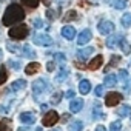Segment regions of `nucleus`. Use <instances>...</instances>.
<instances>
[{
    "label": "nucleus",
    "instance_id": "1",
    "mask_svg": "<svg viewBox=\"0 0 131 131\" xmlns=\"http://www.w3.org/2000/svg\"><path fill=\"white\" fill-rule=\"evenodd\" d=\"M25 19V11L20 5L17 3H13L6 8L5 11V16H3V25L5 26H9V25H14V23H19L20 20Z\"/></svg>",
    "mask_w": 131,
    "mask_h": 131
},
{
    "label": "nucleus",
    "instance_id": "2",
    "mask_svg": "<svg viewBox=\"0 0 131 131\" xmlns=\"http://www.w3.org/2000/svg\"><path fill=\"white\" fill-rule=\"evenodd\" d=\"M8 34H9L11 39H16V40L25 39V37L28 36V26H26V25H17V26L11 28Z\"/></svg>",
    "mask_w": 131,
    "mask_h": 131
},
{
    "label": "nucleus",
    "instance_id": "3",
    "mask_svg": "<svg viewBox=\"0 0 131 131\" xmlns=\"http://www.w3.org/2000/svg\"><path fill=\"white\" fill-rule=\"evenodd\" d=\"M114 23L111 22V20H102V22H99V25H97V29H99V32L102 34V36H108V34H111V32H114Z\"/></svg>",
    "mask_w": 131,
    "mask_h": 131
},
{
    "label": "nucleus",
    "instance_id": "4",
    "mask_svg": "<svg viewBox=\"0 0 131 131\" xmlns=\"http://www.w3.org/2000/svg\"><path fill=\"white\" fill-rule=\"evenodd\" d=\"M119 102H122V94L117 93V91H111L105 97V105L106 106H116Z\"/></svg>",
    "mask_w": 131,
    "mask_h": 131
},
{
    "label": "nucleus",
    "instance_id": "5",
    "mask_svg": "<svg viewBox=\"0 0 131 131\" xmlns=\"http://www.w3.org/2000/svg\"><path fill=\"white\" fill-rule=\"evenodd\" d=\"M57 120H59V114H57L56 111H48V113L43 116L42 123H43V126H54V125L57 123Z\"/></svg>",
    "mask_w": 131,
    "mask_h": 131
},
{
    "label": "nucleus",
    "instance_id": "6",
    "mask_svg": "<svg viewBox=\"0 0 131 131\" xmlns=\"http://www.w3.org/2000/svg\"><path fill=\"white\" fill-rule=\"evenodd\" d=\"M32 42L36 45H40V46H51L52 45V39L48 34H36Z\"/></svg>",
    "mask_w": 131,
    "mask_h": 131
},
{
    "label": "nucleus",
    "instance_id": "7",
    "mask_svg": "<svg viewBox=\"0 0 131 131\" xmlns=\"http://www.w3.org/2000/svg\"><path fill=\"white\" fill-rule=\"evenodd\" d=\"M48 88V83L45 79H37L34 83H32V94L37 97L40 93H45V90Z\"/></svg>",
    "mask_w": 131,
    "mask_h": 131
},
{
    "label": "nucleus",
    "instance_id": "8",
    "mask_svg": "<svg viewBox=\"0 0 131 131\" xmlns=\"http://www.w3.org/2000/svg\"><path fill=\"white\" fill-rule=\"evenodd\" d=\"M91 39H93V32H91V29H83V31L79 34V37H77V43L82 46V45H86Z\"/></svg>",
    "mask_w": 131,
    "mask_h": 131
},
{
    "label": "nucleus",
    "instance_id": "9",
    "mask_svg": "<svg viewBox=\"0 0 131 131\" xmlns=\"http://www.w3.org/2000/svg\"><path fill=\"white\" fill-rule=\"evenodd\" d=\"M123 37H122V34H113V36H110L108 39H106V46L110 48V49H113V48H116L119 43H120V40H122Z\"/></svg>",
    "mask_w": 131,
    "mask_h": 131
},
{
    "label": "nucleus",
    "instance_id": "10",
    "mask_svg": "<svg viewBox=\"0 0 131 131\" xmlns=\"http://www.w3.org/2000/svg\"><path fill=\"white\" fill-rule=\"evenodd\" d=\"M102 63H103V56H102V54H99V56H96V57L90 62L88 68H90L91 71H96V70H99V68L102 67Z\"/></svg>",
    "mask_w": 131,
    "mask_h": 131
},
{
    "label": "nucleus",
    "instance_id": "11",
    "mask_svg": "<svg viewBox=\"0 0 131 131\" xmlns=\"http://www.w3.org/2000/svg\"><path fill=\"white\" fill-rule=\"evenodd\" d=\"M62 36L67 39V40H73V39L76 37V29H74L73 26L67 25V26H63V28H62Z\"/></svg>",
    "mask_w": 131,
    "mask_h": 131
},
{
    "label": "nucleus",
    "instance_id": "12",
    "mask_svg": "<svg viewBox=\"0 0 131 131\" xmlns=\"http://www.w3.org/2000/svg\"><path fill=\"white\" fill-rule=\"evenodd\" d=\"M83 108V100L82 99H73L70 102V111L71 113H79Z\"/></svg>",
    "mask_w": 131,
    "mask_h": 131
},
{
    "label": "nucleus",
    "instance_id": "13",
    "mask_svg": "<svg viewBox=\"0 0 131 131\" xmlns=\"http://www.w3.org/2000/svg\"><path fill=\"white\" fill-rule=\"evenodd\" d=\"M19 119H20L22 123H26V125H32L36 122V116L32 113H22L19 116Z\"/></svg>",
    "mask_w": 131,
    "mask_h": 131
},
{
    "label": "nucleus",
    "instance_id": "14",
    "mask_svg": "<svg viewBox=\"0 0 131 131\" xmlns=\"http://www.w3.org/2000/svg\"><path fill=\"white\" fill-rule=\"evenodd\" d=\"M117 85V76L114 74H106L105 79H103V86H108V88H113Z\"/></svg>",
    "mask_w": 131,
    "mask_h": 131
},
{
    "label": "nucleus",
    "instance_id": "15",
    "mask_svg": "<svg viewBox=\"0 0 131 131\" xmlns=\"http://www.w3.org/2000/svg\"><path fill=\"white\" fill-rule=\"evenodd\" d=\"M39 70H40V63H37V62H31L29 65H26L25 73H26L28 76H31V74H36Z\"/></svg>",
    "mask_w": 131,
    "mask_h": 131
},
{
    "label": "nucleus",
    "instance_id": "16",
    "mask_svg": "<svg viewBox=\"0 0 131 131\" xmlns=\"http://www.w3.org/2000/svg\"><path fill=\"white\" fill-rule=\"evenodd\" d=\"M94 52V48H91V46H88V48H83V49H80L79 52H77V57L80 59V60H86L91 54Z\"/></svg>",
    "mask_w": 131,
    "mask_h": 131
},
{
    "label": "nucleus",
    "instance_id": "17",
    "mask_svg": "<svg viewBox=\"0 0 131 131\" xmlns=\"http://www.w3.org/2000/svg\"><path fill=\"white\" fill-rule=\"evenodd\" d=\"M108 5H113L116 9H125L126 8V0H106Z\"/></svg>",
    "mask_w": 131,
    "mask_h": 131
},
{
    "label": "nucleus",
    "instance_id": "18",
    "mask_svg": "<svg viewBox=\"0 0 131 131\" xmlns=\"http://www.w3.org/2000/svg\"><path fill=\"white\" fill-rule=\"evenodd\" d=\"M90 91H91L90 80H80V83H79V93L80 94H88Z\"/></svg>",
    "mask_w": 131,
    "mask_h": 131
},
{
    "label": "nucleus",
    "instance_id": "19",
    "mask_svg": "<svg viewBox=\"0 0 131 131\" xmlns=\"http://www.w3.org/2000/svg\"><path fill=\"white\" fill-rule=\"evenodd\" d=\"M68 74H70V70L67 68V67H60V71H59V74H57V82H63V80H67V77H68Z\"/></svg>",
    "mask_w": 131,
    "mask_h": 131
},
{
    "label": "nucleus",
    "instance_id": "20",
    "mask_svg": "<svg viewBox=\"0 0 131 131\" xmlns=\"http://www.w3.org/2000/svg\"><path fill=\"white\" fill-rule=\"evenodd\" d=\"M120 60H122V57H120V56H117V54L111 56V59H110V63H108V67L105 68V71H108V70H110V68H113V67H117V65L120 63Z\"/></svg>",
    "mask_w": 131,
    "mask_h": 131
},
{
    "label": "nucleus",
    "instance_id": "21",
    "mask_svg": "<svg viewBox=\"0 0 131 131\" xmlns=\"http://www.w3.org/2000/svg\"><path fill=\"white\" fill-rule=\"evenodd\" d=\"M25 86H26V80H23V79H19V80L13 82V85H11V90H13V91H20V90H23Z\"/></svg>",
    "mask_w": 131,
    "mask_h": 131
},
{
    "label": "nucleus",
    "instance_id": "22",
    "mask_svg": "<svg viewBox=\"0 0 131 131\" xmlns=\"http://www.w3.org/2000/svg\"><path fill=\"white\" fill-rule=\"evenodd\" d=\"M117 114H119L120 117H128V116H131V106H129V105H122V106L117 110Z\"/></svg>",
    "mask_w": 131,
    "mask_h": 131
},
{
    "label": "nucleus",
    "instance_id": "23",
    "mask_svg": "<svg viewBox=\"0 0 131 131\" xmlns=\"http://www.w3.org/2000/svg\"><path fill=\"white\" fill-rule=\"evenodd\" d=\"M82 129H83V122L82 120H74L68 126V131H82Z\"/></svg>",
    "mask_w": 131,
    "mask_h": 131
},
{
    "label": "nucleus",
    "instance_id": "24",
    "mask_svg": "<svg viewBox=\"0 0 131 131\" xmlns=\"http://www.w3.org/2000/svg\"><path fill=\"white\" fill-rule=\"evenodd\" d=\"M120 25H122L125 29L131 26V13H125V14L122 16V19H120Z\"/></svg>",
    "mask_w": 131,
    "mask_h": 131
},
{
    "label": "nucleus",
    "instance_id": "25",
    "mask_svg": "<svg viewBox=\"0 0 131 131\" xmlns=\"http://www.w3.org/2000/svg\"><path fill=\"white\" fill-rule=\"evenodd\" d=\"M119 45H120L122 52H125V54H129V52H131V45H129V42H128L126 39H122Z\"/></svg>",
    "mask_w": 131,
    "mask_h": 131
},
{
    "label": "nucleus",
    "instance_id": "26",
    "mask_svg": "<svg viewBox=\"0 0 131 131\" xmlns=\"http://www.w3.org/2000/svg\"><path fill=\"white\" fill-rule=\"evenodd\" d=\"M23 56L28 57V59H34L36 57V51L31 48V45H25L23 46Z\"/></svg>",
    "mask_w": 131,
    "mask_h": 131
},
{
    "label": "nucleus",
    "instance_id": "27",
    "mask_svg": "<svg viewBox=\"0 0 131 131\" xmlns=\"http://www.w3.org/2000/svg\"><path fill=\"white\" fill-rule=\"evenodd\" d=\"M77 19V13L74 11V9H70L67 14L63 16V22H73V20H76Z\"/></svg>",
    "mask_w": 131,
    "mask_h": 131
},
{
    "label": "nucleus",
    "instance_id": "28",
    "mask_svg": "<svg viewBox=\"0 0 131 131\" xmlns=\"http://www.w3.org/2000/svg\"><path fill=\"white\" fill-rule=\"evenodd\" d=\"M120 129H122V122L120 120H114L110 125V131H120Z\"/></svg>",
    "mask_w": 131,
    "mask_h": 131
},
{
    "label": "nucleus",
    "instance_id": "29",
    "mask_svg": "<svg viewBox=\"0 0 131 131\" xmlns=\"http://www.w3.org/2000/svg\"><path fill=\"white\" fill-rule=\"evenodd\" d=\"M39 2H40V0H22V3L26 5V6H29V8H37Z\"/></svg>",
    "mask_w": 131,
    "mask_h": 131
},
{
    "label": "nucleus",
    "instance_id": "30",
    "mask_svg": "<svg viewBox=\"0 0 131 131\" xmlns=\"http://www.w3.org/2000/svg\"><path fill=\"white\" fill-rule=\"evenodd\" d=\"M103 117H105V114L102 113L100 106H99V105H96V106H94V119H103Z\"/></svg>",
    "mask_w": 131,
    "mask_h": 131
},
{
    "label": "nucleus",
    "instance_id": "31",
    "mask_svg": "<svg viewBox=\"0 0 131 131\" xmlns=\"http://www.w3.org/2000/svg\"><path fill=\"white\" fill-rule=\"evenodd\" d=\"M60 99H62V93H56V94H52L51 96V103H54V105H57L59 102H60Z\"/></svg>",
    "mask_w": 131,
    "mask_h": 131
},
{
    "label": "nucleus",
    "instance_id": "32",
    "mask_svg": "<svg viewBox=\"0 0 131 131\" xmlns=\"http://www.w3.org/2000/svg\"><path fill=\"white\" fill-rule=\"evenodd\" d=\"M6 77H8V74H6V70H5V68H0V85L6 82Z\"/></svg>",
    "mask_w": 131,
    "mask_h": 131
},
{
    "label": "nucleus",
    "instance_id": "33",
    "mask_svg": "<svg viewBox=\"0 0 131 131\" xmlns=\"http://www.w3.org/2000/svg\"><path fill=\"white\" fill-rule=\"evenodd\" d=\"M8 65H9L13 70H20V62H19V60H9Z\"/></svg>",
    "mask_w": 131,
    "mask_h": 131
},
{
    "label": "nucleus",
    "instance_id": "34",
    "mask_svg": "<svg viewBox=\"0 0 131 131\" xmlns=\"http://www.w3.org/2000/svg\"><path fill=\"white\" fill-rule=\"evenodd\" d=\"M119 77H120L123 82H126V80H128V77H129V74H128V71H126V70H120V71H119Z\"/></svg>",
    "mask_w": 131,
    "mask_h": 131
},
{
    "label": "nucleus",
    "instance_id": "35",
    "mask_svg": "<svg viewBox=\"0 0 131 131\" xmlns=\"http://www.w3.org/2000/svg\"><path fill=\"white\" fill-rule=\"evenodd\" d=\"M56 60L57 62H60V63H65V60H67V57H65V54H62V52H56Z\"/></svg>",
    "mask_w": 131,
    "mask_h": 131
},
{
    "label": "nucleus",
    "instance_id": "36",
    "mask_svg": "<svg viewBox=\"0 0 131 131\" xmlns=\"http://www.w3.org/2000/svg\"><path fill=\"white\" fill-rule=\"evenodd\" d=\"M94 94H96L97 97H100V96L103 94V85H99V86H96V90H94Z\"/></svg>",
    "mask_w": 131,
    "mask_h": 131
},
{
    "label": "nucleus",
    "instance_id": "37",
    "mask_svg": "<svg viewBox=\"0 0 131 131\" xmlns=\"http://www.w3.org/2000/svg\"><path fill=\"white\" fill-rule=\"evenodd\" d=\"M46 17H48L49 20H54V19H56V11H54V9H48V11H46Z\"/></svg>",
    "mask_w": 131,
    "mask_h": 131
},
{
    "label": "nucleus",
    "instance_id": "38",
    "mask_svg": "<svg viewBox=\"0 0 131 131\" xmlns=\"http://www.w3.org/2000/svg\"><path fill=\"white\" fill-rule=\"evenodd\" d=\"M46 70H48V71H54V70H56V63H54V62H48V63H46Z\"/></svg>",
    "mask_w": 131,
    "mask_h": 131
},
{
    "label": "nucleus",
    "instance_id": "39",
    "mask_svg": "<svg viewBox=\"0 0 131 131\" xmlns=\"http://www.w3.org/2000/svg\"><path fill=\"white\" fill-rule=\"evenodd\" d=\"M32 25H34L36 28H42V26H43V22H42L40 19H36V20L32 22Z\"/></svg>",
    "mask_w": 131,
    "mask_h": 131
},
{
    "label": "nucleus",
    "instance_id": "40",
    "mask_svg": "<svg viewBox=\"0 0 131 131\" xmlns=\"http://www.w3.org/2000/svg\"><path fill=\"white\" fill-rule=\"evenodd\" d=\"M8 49H11V51H19L20 48H17V46H14V45H11V43H8Z\"/></svg>",
    "mask_w": 131,
    "mask_h": 131
},
{
    "label": "nucleus",
    "instance_id": "41",
    "mask_svg": "<svg viewBox=\"0 0 131 131\" xmlns=\"http://www.w3.org/2000/svg\"><path fill=\"white\" fill-rule=\"evenodd\" d=\"M65 96H67L68 99H73V97H74V91H71V90H70V91H68L67 94H65Z\"/></svg>",
    "mask_w": 131,
    "mask_h": 131
},
{
    "label": "nucleus",
    "instance_id": "42",
    "mask_svg": "<svg viewBox=\"0 0 131 131\" xmlns=\"http://www.w3.org/2000/svg\"><path fill=\"white\" fill-rule=\"evenodd\" d=\"M96 131H106V128H105L103 125H99V126L96 128Z\"/></svg>",
    "mask_w": 131,
    "mask_h": 131
},
{
    "label": "nucleus",
    "instance_id": "43",
    "mask_svg": "<svg viewBox=\"0 0 131 131\" xmlns=\"http://www.w3.org/2000/svg\"><path fill=\"white\" fill-rule=\"evenodd\" d=\"M49 2H51V0H43V3H45V5H49Z\"/></svg>",
    "mask_w": 131,
    "mask_h": 131
},
{
    "label": "nucleus",
    "instance_id": "44",
    "mask_svg": "<svg viewBox=\"0 0 131 131\" xmlns=\"http://www.w3.org/2000/svg\"><path fill=\"white\" fill-rule=\"evenodd\" d=\"M2 57H3V52H2V49H0V60H2Z\"/></svg>",
    "mask_w": 131,
    "mask_h": 131
},
{
    "label": "nucleus",
    "instance_id": "45",
    "mask_svg": "<svg viewBox=\"0 0 131 131\" xmlns=\"http://www.w3.org/2000/svg\"><path fill=\"white\" fill-rule=\"evenodd\" d=\"M51 131H59V129H51Z\"/></svg>",
    "mask_w": 131,
    "mask_h": 131
}]
</instances>
